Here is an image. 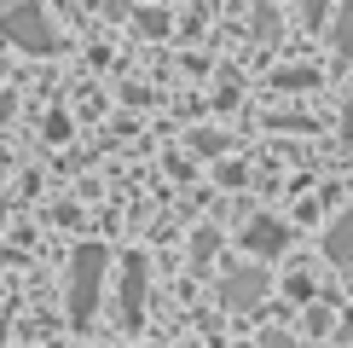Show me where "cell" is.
<instances>
[{"label":"cell","mask_w":353,"mask_h":348,"mask_svg":"<svg viewBox=\"0 0 353 348\" xmlns=\"http://www.w3.org/2000/svg\"><path fill=\"white\" fill-rule=\"evenodd\" d=\"M284 244H290V226H284V221H272V215H255V221L243 226V250H255L261 261L278 255Z\"/></svg>","instance_id":"5b68a950"},{"label":"cell","mask_w":353,"mask_h":348,"mask_svg":"<svg viewBox=\"0 0 353 348\" xmlns=\"http://www.w3.org/2000/svg\"><path fill=\"white\" fill-rule=\"evenodd\" d=\"M330 47L342 52V58H353V0L330 12Z\"/></svg>","instance_id":"52a82bcc"},{"label":"cell","mask_w":353,"mask_h":348,"mask_svg":"<svg viewBox=\"0 0 353 348\" xmlns=\"http://www.w3.org/2000/svg\"><path fill=\"white\" fill-rule=\"evenodd\" d=\"M325 255L336 261V267H353V203L325 226Z\"/></svg>","instance_id":"8992f818"},{"label":"cell","mask_w":353,"mask_h":348,"mask_svg":"<svg viewBox=\"0 0 353 348\" xmlns=\"http://www.w3.org/2000/svg\"><path fill=\"white\" fill-rule=\"evenodd\" d=\"M0 81H6V58H0Z\"/></svg>","instance_id":"2e32d148"},{"label":"cell","mask_w":353,"mask_h":348,"mask_svg":"<svg viewBox=\"0 0 353 348\" xmlns=\"http://www.w3.org/2000/svg\"><path fill=\"white\" fill-rule=\"evenodd\" d=\"M214 250H220V232H214V226H197V232H191V267H197V273L214 267Z\"/></svg>","instance_id":"ba28073f"},{"label":"cell","mask_w":353,"mask_h":348,"mask_svg":"<svg viewBox=\"0 0 353 348\" xmlns=\"http://www.w3.org/2000/svg\"><path fill=\"white\" fill-rule=\"evenodd\" d=\"M307 331H313V337H325V331H330V313L313 308V313H307Z\"/></svg>","instance_id":"4fadbf2b"},{"label":"cell","mask_w":353,"mask_h":348,"mask_svg":"<svg viewBox=\"0 0 353 348\" xmlns=\"http://www.w3.org/2000/svg\"><path fill=\"white\" fill-rule=\"evenodd\" d=\"M0 35H6L12 47L35 52V58L58 52V29H52V18L35 6V0H12V6H0Z\"/></svg>","instance_id":"7a4b0ae2"},{"label":"cell","mask_w":353,"mask_h":348,"mask_svg":"<svg viewBox=\"0 0 353 348\" xmlns=\"http://www.w3.org/2000/svg\"><path fill=\"white\" fill-rule=\"evenodd\" d=\"M105 267H110V250H105V244H81V250L70 255V313H76V325H87V319L99 313Z\"/></svg>","instance_id":"6da1fadb"},{"label":"cell","mask_w":353,"mask_h":348,"mask_svg":"<svg viewBox=\"0 0 353 348\" xmlns=\"http://www.w3.org/2000/svg\"><path fill=\"white\" fill-rule=\"evenodd\" d=\"M139 35H151V41L168 35V12H163V6H145V12H139Z\"/></svg>","instance_id":"8fae6325"},{"label":"cell","mask_w":353,"mask_h":348,"mask_svg":"<svg viewBox=\"0 0 353 348\" xmlns=\"http://www.w3.org/2000/svg\"><path fill=\"white\" fill-rule=\"evenodd\" d=\"M272 81H278V87H319V70H313V64H290V70H278Z\"/></svg>","instance_id":"30bf717a"},{"label":"cell","mask_w":353,"mask_h":348,"mask_svg":"<svg viewBox=\"0 0 353 348\" xmlns=\"http://www.w3.org/2000/svg\"><path fill=\"white\" fill-rule=\"evenodd\" d=\"M296 12H301L307 23H325L330 18V0H296Z\"/></svg>","instance_id":"7c38bea8"},{"label":"cell","mask_w":353,"mask_h":348,"mask_svg":"<svg viewBox=\"0 0 353 348\" xmlns=\"http://www.w3.org/2000/svg\"><path fill=\"white\" fill-rule=\"evenodd\" d=\"M261 342H267V348H301L296 337H284V331H267V337H261Z\"/></svg>","instance_id":"9a60e30c"},{"label":"cell","mask_w":353,"mask_h":348,"mask_svg":"<svg viewBox=\"0 0 353 348\" xmlns=\"http://www.w3.org/2000/svg\"><path fill=\"white\" fill-rule=\"evenodd\" d=\"M267 273L261 267H232L226 279H220V308H232V313H255L261 302H267Z\"/></svg>","instance_id":"3957f363"},{"label":"cell","mask_w":353,"mask_h":348,"mask_svg":"<svg viewBox=\"0 0 353 348\" xmlns=\"http://www.w3.org/2000/svg\"><path fill=\"white\" fill-rule=\"evenodd\" d=\"M70 134V116H47V139H64Z\"/></svg>","instance_id":"5bb4252c"},{"label":"cell","mask_w":353,"mask_h":348,"mask_svg":"<svg viewBox=\"0 0 353 348\" xmlns=\"http://www.w3.org/2000/svg\"><path fill=\"white\" fill-rule=\"evenodd\" d=\"M145 255L139 250H128L122 255V296H116V313H122V325L128 331H139V313H145Z\"/></svg>","instance_id":"277c9868"},{"label":"cell","mask_w":353,"mask_h":348,"mask_svg":"<svg viewBox=\"0 0 353 348\" xmlns=\"http://www.w3.org/2000/svg\"><path fill=\"white\" fill-rule=\"evenodd\" d=\"M249 35H255V41H278V12L272 6H255V12H249Z\"/></svg>","instance_id":"9c48e42d"}]
</instances>
